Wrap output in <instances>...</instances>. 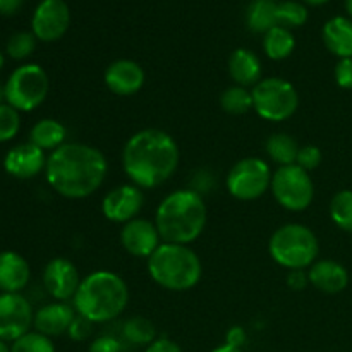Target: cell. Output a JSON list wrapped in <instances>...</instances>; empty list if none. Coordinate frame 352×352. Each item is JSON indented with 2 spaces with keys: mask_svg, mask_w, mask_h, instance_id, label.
Returning a JSON list of instances; mask_svg holds the SVG:
<instances>
[{
  "mask_svg": "<svg viewBox=\"0 0 352 352\" xmlns=\"http://www.w3.org/2000/svg\"><path fill=\"white\" fill-rule=\"evenodd\" d=\"M109 174L107 158L98 148L85 143H65L47 158L45 175L57 195L85 199L95 195Z\"/></svg>",
  "mask_w": 352,
  "mask_h": 352,
  "instance_id": "6da1fadb",
  "label": "cell"
},
{
  "mask_svg": "<svg viewBox=\"0 0 352 352\" xmlns=\"http://www.w3.org/2000/svg\"><path fill=\"white\" fill-rule=\"evenodd\" d=\"M181 151L174 138L162 129H143L127 140L122 150V167L133 184L155 189L177 172Z\"/></svg>",
  "mask_w": 352,
  "mask_h": 352,
  "instance_id": "7a4b0ae2",
  "label": "cell"
},
{
  "mask_svg": "<svg viewBox=\"0 0 352 352\" xmlns=\"http://www.w3.org/2000/svg\"><path fill=\"white\" fill-rule=\"evenodd\" d=\"M208 210L195 189H177L165 196L155 212V226L164 243L189 246L205 232Z\"/></svg>",
  "mask_w": 352,
  "mask_h": 352,
  "instance_id": "3957f363",
  "label": "cell"
},
{
  "mask_svg": "<svg viewBox=\"0 0 352 352\" xmlns=\"http://www.w3.org/2000/svg\"><path fill=\"white\" fill-rule=\"evenodd\" d=\"M129 302L126 280L116 272L96 270L81 280L72 299L76 313L89 322L107 323L122 315Z\"/></svg>",
  "mask_w": 352,
  "mask_h": 352,
  "instance_id": "277c9868",
  "label": "cell"
},
{
  "mask_svg": "<svg viewBox=\"0 0 352 352\" xmlns=\"http://www.w3.org/2000/svg\"><path fill=\"white\" fill-rule=\"evenodd\" d=\"M148 274L155 284L167 291H191L203 277V263L186 244L162 243L148 258Z\"/></svg>",
  "mask_w": 352,
  "mask_h": 352,
  "instance_id": "5b68a950",
  "label": "cell"
},
{
  "mask_svg": "<svg viewBox=\"0 0 352 352\" xmlns=\"http://www.w3.org/2000/svg\"><path fill=\"white\" fill-rule=\"evenodd\" d=\"M268 253L275 263L287 268L289 272L305 270L318 258V237L302 223H285L272 234Z\"/></svg>",
  "mask_w": 352,
  "mask_h": 352,
  "instance_id": "8992f818",
  "label": "cell"
},
{
  "mask_svg": "<svg viewBox=\"0 0 352 352\" xmlns=\"http://www.w3.org/2000/svg\"><path fill=\"white\" fill-rule=\"evenodd\" d=\"M253 110L268 122L291 119L299 107V93L284 78H265L253 86Z\"/></svg>",
  "mask_w": 352,
  "mask_h": 352,
  "instance_id": "52a82bcc",
  "label": "cell"
},
{
  "mask_svg": "<svg viewBox=\"0 0 352 352\" xmlns=\"http://www.w3.org/2000/svg\"><path fill=\"white\" fill-rule=\"evenodd\" d=\"M48 89L50 81L41 65H19L6 82V103L19 112H31L45 102Z\"/></svg>",
  "mask_w": 352,
  "mask_h": 352,
  "instance_id": "ba28073f",
  "label": "cell"
},
{
  "mask_svg": "<svg viewBox=\"0 0 352 352\" xmlns=\"http://www.w3.org/2000/svg\"><path fill=\"white\" fill-rule=\"evenodd\" d=\"M270 191L275 201L287 212H305L315 199V182L298 164L278 167L272 177Z\"/></svg>",
  "mask_w": 352,
  "mask_h": 352,
  "instance_id": "9c48e42d",
  "label": "cell"
},
{
  "mask_svg": "<svg viewBox=\"0 0 352 352\" xmlns=\"http://www.w3.org/2000/svg\"><path fill=\"white\" fill-rule=\"evenodd\" d=\"M270 165L258 157H248L232 165L226 179L227 191L239 201H254L261 198L272 186Z\"/></svg>",
  "mask_w": 352,
  "mask_h": 352,
  "instance_id": "30bf717a",
  "label": "cell"
},
{
  "mask_svg": "<svg viewBox=\"0 0 352 352\" xmlns=\"http://www.w3.org/2000/svg\"><path fill=\"white\" fill-rule=\"evenodd\" d=\"M33 322V306L21 292L0 294V339L3 342H14L26 336Z\"/></svg>",
  "mask_w": 352,
  "mask_h": 352,
  "instance_id": "8fae6325",
  "label": "cell"
},
{
  "mask_svg": "<svg viewBox=\"0 0 352 352\" xmlns=\"http://www.w3.org/2000/svg\"><path fill=\"white\" fill-rule=\"evenodd\" d=\"M71 24V10L64 0H41L34 9L31 30L40 41H57L67 33Z\"/></svg>",
  "mask_w": 352,
  "mask_h": 352,
  "instance_id": "7c38bea8",
  "label": "cell"
},
{
  "mask_svg": "<svg viewBox=\"0 0 352 352\" xmlns=\"http://www.w3.org/2000/svg\"><path fill=\"white\" fill-rule=\"evenodd\" d=\"M144 205L143 189L136 184H120L110 189L102 201V213L113 223H127L138 219Z\"/></svg>",
  "mask_w": 352,
  "mask_h": 352,
  "instance_id": "4fadbf2b",
  "label": "cell"
},
{
  "mask_svg": "<svg viewBox=\"0 0 352 352\" xmlns=\"http://www.w3.org/2000/svg\"><path fill=\"white\" fill-rule=\"evenodd\" d=\"M81 280L76 265L67 258H54L43 270V287L55 301L67 302L69 299H74Z\"/></svg>",
  "mask_w": 352,
  "mask_h": 352,
  "instance_id": "5bb4252c",
  "label": "cell"
},
{
  "mask_svg": "<svg viewBox=\"0 0 352 352\" xmlns=\"http://www.w3.org/2000/svg\"><path fill=\"white\" fill-rule=\"evenodd\" d=\"M120 243H122V248L131 256L146 258L148 260L164 241H162V236L155 222L138 217V219L122 226Z\"/></svg>",
  "mask_w": 352,
  "mask_h": 352,
  "instance_id": "9a60e30c",
  "label": "cell"
},
{
  "mask_svg": "<svg viewBox=\"0 0 352 352\" xmlns=\"http://www.w3.org/2000/svg\"><path fill=\"white\" fill-rule=\"evenodd\" d=\"M144 79H146V74H144L143 67L136 60H131V58L113 60L105 69V74H103V81H105L107 88L113 95L119 96L136 95L143 88Z\"/></svg>",
  "mask_w": 352,
  "mask_h": 352,
  "instance_id": "2e32d148",
  "label": "cell"
},
{
  "mask_svg": "<svg viewBox=\"0 0 352 352\" xmlns=\"http://www.w3.org/2000/svg\"><path fill=\"white\" fill-rule=\"evenodd\" d=\"M45 167H47L45 151L30 141L10 148L3 158V168L7 174L23 181L36 177L41 170H45Z\"/></svg>",
  "mask_w": 352,
  "mask_h": 352,
  "instance_id": "e0dca14e",
  "label": "cell"
},
{
  "mask_svg": "<svg viewBox=\"0 0 352 352\" xmlns=\"http://www.w3.org/2000/svg\"><path fill=\"white\" fill-rule=\"evenodd\" d=\"M78 316L74 306L67 305L62 301L48 302V305L41 306L36 313H34L33 327L36 332L43 333L47 337H58L69 332L72 322Z\"/></svg>",
  "mask_w": 352,
  "mask_h": 352,
  "instance_id": "ac0fdd59",
  "label": "cell"
},
{
  "mask_svg": "<svg viewBox=\"0 0 352 352\" xmlns=\"http://www.w3.org/2000/svg\"><path fill=\"white\" fill-rule=\"evenodd\" d=\"M309 284L325 294H339L349 285V272L336 260H316L308 270Z\"/></svg>",
  "mask_w": 352,
  "mask_h": 352,
  "instance_id": "d6986e66",
  "label": "cell"
},
{
  "mask_svg": "<svg viewBox=\"0 0 352 352\" xmlns=\"http://www.w3.org/2000/svg\"><path fill=\"white\" fill-rule=\"evenodd\" d=\"M31 278L30 263L16 251L0 253V292H21Z\"/></svg>",
  "mask_w": 352,
  "mask_h": 352,
  "instance_id": "ffe728a7",
  "label": "cell"
},
{
  "mask_svg": "<svg viewBox=\"0 0 352 352\" xmlns=\"http://www.w3.org/2000/svg\"><path fill=\"white\" fill-rule=\"evenodd\" d=\"M229 74L236 85L250 88L261 81V60L250 48H237L229 57Z\"/></svg>",
  "mask_w": 352,
  "mask_h": 352,
  "instance_id": "44dd1931",
  "label": "cell"
},
{
  "mask_svg": "<svg viewBox=\"0 0 352 352\" xmlns=\"http://www.w3.org/2000/svg\"><path fill=\"white\" fill-rule=\"evenodd\" d=\"M322 38L330 54L339 58L352 57V19L336 16L323 26Z\"/></svg>",
  "mask_w": 352,
  "mask_h": 352,
  "instance_id": "7402d4cb",
  "label": "cell"
},
{
  "mask_svg": "<svg viewBox=\"0 0 352 352\" xmlns=\"http://www.w3.org/2000/svg\"><path fill=\"white\" fill-rule=\"evenodd\" d=\"M67 129L62 122L55 119H41L31 127L30 143L43 151H55L65 144Z\"/></svg>",
  "mask_w": 352,
  "mask_h": 352,
  "instance_id": "603a6c76",
  "label": "cell"
},
{
  "mask_svg": "<svg viewBox=\"0 0 352 352\" xmlns=\"http://www.w3.org/2000/svg\"><path fill=\"white\" fill-rule=\"evenodd\" d=\"M301 146L298 141L287 133H275L268 136L265 141V151H267L268 158L278 167H285V165H294L298 162V155Z\"/></svg>",
  "mask_w": 352,
  "mask_h": 352,
  "instance_id": "cb8c5ba5",
  "label": "cell"
},
{
  "mask_svg": "<svg viewBox=\"0 0 352 352\" xmlns=\"http://www.w3.org/2000/svg\"><path fill=\"white\" fill-rule=\"evenodd\" d=\"M246 24L253 33H267L277 26V3L274 0H253L246 9Z\"/></svg>",
  "mask_w": 352,
  "mask_h": 352,
  "instance_id": "d4e9b609",
  "label": "cell"
},
{
  "mask_svg": "<svg viewBox=\"0 0 352 352\" xmlns=\"http://www.w3.org/2000/svg\"><path fill=\"white\" fill-rule=\"evenodd\" d=\"M296 38L291 30L284 26H274L263 34V50L272 60H284L294 52Z\"/></svg>",
  "mask_w": 352,
  "mask_h": 352,
  "instance_id": "484cf974",
  "label": "cell"
},
{
  "mask_svg": "<svg viewBox=\"0 0 352 352\" xmlns=\"http://www.w3.org/2000/svg\"><path fill=\"white\" fill-rule=\"evenodd\" d=\"M220 105L230 116H244L253 110V93L244 86L232 85L220 95Z\"/></svg>",
  "mask_w": 352,
  "mask_h": 352,
  "instance_id": "4316f807",
  "label": "cell"
},
{
  "mask_svg": "<svg viewBox=\"0 0 352 352\" xmlns=\"http://www.w3.org/2000/svg\"><path fill=\"white\" fill-rule=\"evenodd\" d=\"M122 336L129 344L148 347L157 339V329L144 316H133V318L126 320V323H124Z\"/></svg>",
  "mask_w": 352,
  "mask_h": 352,
  "instance_id": "83f0119b",
  "label": "cell"
},
{
  "mask_svg": "<svg viewBox=\"0 0 352 352\" xmlns=\"http://www.w3.org/2000/svg\"><path fill=\"white\" fill-rule=\"evenodd\" d=\"M330 219L344 232H352V191L342 189L332 198L329 206Z\"/></svg>",
  "mask_w": 352,
  "mask_h": 352,
  "instance_id": "f1b7e54d",
  "label": "cell"
},
{
  "mask_svg": "<svg viewBox=\"0 0 352 352\" xmlns=\"http://www.w3.org/2000/svg\"><path fill=\"white\" fill-rule=\"evenodd\" d=\"M308 21V9L301 2L287 0V2L277 3V24L287 30L299 28Z\"/></svg>",
  "mask_w": 352,
  "mask_h": 352,
  "instance_id": "f546056e",
  "label": "cell"
},
{
  "mask_svg": "<svg viewBox=\"0 0 352 352\" xmlns=\"http://www.w3.org/2000/svg\"><path fill=\"white\" fill-rule=\"evenodd\" d=\"M36 40L33 31H19V33H14L12 36L7 41L6 52L10 58L14 60H24V58L30 57L31 54L36 48Z\"/></svg>",
  "mask_w": 352,
  "mask_h": 352,
  "instance_id": "4dcf8cb0",
  "label": "cell"
},
{
  "mask_svg": "<svg viewBox=\"0 0 352 352\" xmlns=\"http://www.w3.org/2000/svg\"><path fill=\"white\" fill-rule=\"evenodd\" d=\"M10 352H55V346L50 337L34 330L14 340Z\"/></svg>",
  "mask_w": 352,
  "mask_h": 352,
  "instance_id": "1f68e13d",
  "label": "cell"
},
{
  "mask_svg": "<svg viewBox=\"0 0 352 352\" xmlns=\"http://www.w3.org/2000/svg\"><path fill=\"white\" fill-rule=\"evenodd\" d=\"M21 129L19 110L10 107L9 103L0 105V143L12 141Z\"/></svg>",
  "mask_w": 352,
  "mask_h": 352,
  "instance_id": "d6a6232c",
  "label": "cell"
},
{
  "mask_svg": "<svg viewBox=\"0 0 352 352\" xmlns=\"http://www.w3.org/2000/svg\"><path fill=\"white\" fill-rule=\"evenodd\" d=\"M322 160H323V155L318 146H315V144H305V146H301V150H299L298 162H296V164H298L301 168H305V170L311 172L320 167Z\"/></svg>",
  "mask_w": 352,
  "mask_h": 352,
  "instance_id": "836d02e7",
  "label": "cell"
},
{
  "mask_svg": "<svg viewBox=\"0 0 352 352\" xmlns=\"http://www.w3.org/2000/svg\"><path fill=\"white\" fill-rule=\"evenodd\" d=\"M93 327H95V323L89 322V320L85 318V316L78 315L74 318V322H72L71 329H69L67 333L72 340H76V342H82V340L91 337Z\"/></svg>",
  "mask_w": 352,
  "mask_h": 352,
  "instance_id": "e575fe53",
  "label": "cell"
},
{
  "mask_svg": "<svg viewBox=\"0 0 352 352\" xmlns=\"http://www.w3.org/2000/svg\"><path fill=\"white\" fill-rule=\"evenodd\" d=\"M333 76H336V82L339 88L352 89V57L339 58Z\"/></svg>",
  "mask_w": 352,
  "mask_h": 352,
  "instance_id": "d590c367",
  "label": "cell"
},
{
  "mask_svg": "<svg viewBox=\"0 0 352 352\" xmlns=\"http://www.w3.org/2000/svg\"><path fill=\"white\" fill-rule=\"evenodd\" d=\"M88 352H122V344L112 336H102L89 344Z\"/></svg>",
  "mask_w": 352,
  "mask_h": 352,
  "instance_id": "8d00e7d4",
  "label": "cell"
},
{
  "mask_svg": "<svg viewBox=\"0 0 352 352\" xmlns=\"http://www.w3.org/2000/svg\"><path fill=\"white\" fill-rule=\"evenodd\" d=\"M144 352H184L177 342H174L168 337H157Z\"/></svg>",
  "mask_w": 352,
  "mask_h": 352,
  "instance_id": "74e56055",
  "label": "cell"
},
{
  "mask_svg": "<svg viewBox=\"0 0 352 352\" xmlns=\"http://www.w3.org/2000/svg\"><path fill=\"white\" fill-rule=\"evenodd\" d=\"M246 342H248V333L243 327L234 325L227 330L226 344H229V346L232 347H237V349H243V347L246 346Z\"/></svg>",
  "mask_w": 352,
  "mask_h": 352,
  "instance_id": "f35d334b",
  "label": "cell"
},
{
  "mask_svg": "<svg viewBox=\"0 0 352 352\" xmlns=\"http://www.w3.org/2000/svg\"><path fill=\"white\" fill-rule=\"evenodd\" d=\"M309 277L308 272L305 270H291L287 275V285L292 291H302V289L308 287Z\"/></svg>",
  "mask_w": 352,
  "mask_h": 352,
  "instance_id": "ab89813d",
  "label": "cell"
},
{
  "mask_svg": "<svg viewBox=\"0 0 352 352\" xmlns=\"http://www.w3.org/2000/svg\"><path fill=\"white\" fill-rule=\"evenodd\" d=\"M23 6V0H0V14L3 16H14Z\"/></svg>",
  "mask_w": 352,
  "mask_h": 352,
  "instance_id": "60d3db41",
  "label": "cell"
},
{
  "mask_svg": "<svg viewBox=\"0 0 352 352\" xmlns=\"http://www.w3.org/2000/svg\"><path fill=\"white\" fill-rule=\"evenodd\" d=\"M212 352H243V349H237V347L229 346V344H222V346L215 347Z\"/></svg>",
  "mask_w": 352,
  "mask_h": 352,
  "instance_id": "b9f144b4",
  "label": "cell"
},
{
  "mask_svg": "<svg viewBox=\"0 0 352 352\" xmlns=\"http://www.w3.org/2000/svg\"><path fill=\"white\" fill-rule=\"evenodd\" d=\"M302 2L309 3V6L318 7V6H323V3H327V2H329V0H302Z\"/></svg>",
  "mask_w": 352,
  "mask_h": 352,
  "instance_id": "7bdbcfd3",
  "label": "cell"
},
{
  "mask_svg": "<svg viewBox=\"0 0 352 352\" xmlns=\"http://www.w3.org/2000/svg\"><path fill=\"white\" fill-rule=\"evenodd\" d=\"M6 103V86L0 85V105Z\"/></svg>",
  "mask_w": 352,
  "mask_h": 352,
  "instance_id": "ee69618b",
  "label": "cell"
},
{
  "mask_svg": "<svg viewBox=\"0 0 352 352\" xmlns=\"http://www.w3.org/2000/svg\"><path fill=\"white\" fill-rule=\"evenodd\" d=\"M346 10L349 14V17L352 19V0H346Z\"/></svg>",
  "mask_w": 352,
  "mask_h": 352,
  "instance_id": "f6af8a7d",
  "label": "cell"
},
{
  "mask_svg": "<svg viewBox=\"0 0 352 352\" xmlns=\"http://www.w3.org/2000/svg\"><path fill=\"white\" fill-rule=\"evenodd\" d=\"M0 352H10L9 347H7V344L3 342L2 339H0Z\"/></svg>",
  "mask_w": 352,
  "mask_h": 352,
  "instance_id": "bcb514c9",
  "label": "cell"
},
{
  "mask_svg": "<svg viewBox=\"0 0 352 352\" xmlns=\"http://www.w3.org/2000/svg\"><path fill=\"white\" fill-rule=\"evenodd\" d=\"M3 65H6V57H3V54L0 52V71H2Z\"/></svg>",
  "mask_w": 352,
  "mask_h": 352,
  "instance_id": "7dc6e473",
  "label": "cell"
}]
</instances>
